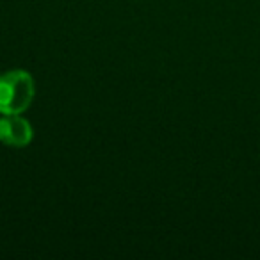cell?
I'll use <instances>...</instances> for the list:
<instances>
[{
	"mask_svg": "<svg viewBox=\"0 0 260 260\" xmlns=\"http://www.w3.org/2000/svg\"><path fill=\"white\" fill-rule=\"evenodd\" d=\"M34 98V80L29 72L13 70L0 77V112L20 114Z\"/></svg>",
	"mask_w": 260,
	"mask_h": 260,
	"instance_id": "1",
	"label": "cell"
},
{
	"mask_svg": "<svg viewBox=\"0 0 260 260\" xmlns=\"http://www.w3.org/2000/svg\"><path fill=\"white\" fill-rule=\"evenodd\" d=\"M0 141L6 146L23 148L32 141V126L20 114H4L0 118Z\"/></svg>",
	"mask_w": 260,
	"mask_h": 260,
	"instance_id": "2",
	"label": "cell"
}]
</instances>
